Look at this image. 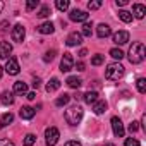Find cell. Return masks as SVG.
Returning a JSON list of instances; mask_svg holds the SVG:
<instances>
[{
	"label": "cell",
	"instance_id": "6da1fadb",
	"mask_svg": "<svg viewBox=\"0 0 146 146\" xmlns=\"http://www.w3.org/2000/svg\"><path fill=\"white\" fill-rule=\"evenodd\" d=\"M83 115H84V110L79 105H72L65 110V120L69 125H78L83 120Z\"/></svg>",
	"mask_w": 146,
	"mask_h": 146
},
{
	"label": "cell",
	"instance_id": "7a4b0ae2",
	"mask_svg": "<svg viewBox=\"0 0 146 146\" xmlns=\"http://www.w3.org/2000/svg\"><path fill=\"white\" fill-rule=\"evenodd\" d=\"M144 57H146L144 45L139 43V41L132 43L131 48H129V62H131V64H141V62L144 60Z\"/></svg>",
	"mask_w": 146,
	"mask_h": 146
},
{
	"label": "cell",
	"instance_id": "3957f363",
	"mask_svg": "<svg viewBox=\"0 0 146 146\" xmlns=\"http://www.w3.org/2000/svg\"><path fill=\"white\" fill-rule=\"evenodd\" d=\"M122 76H124V65L122 64L113 62V64H108L107 65V69H105V78L108 81H119Z\"/></svg>",
	"mask_w": 146,
	"mask_h": 146
},
{
	"label": "cell",
	"instance_id": "277c9868",
	"mask_svg": "<svg viewBox=\"0 0 146 146\" xmlns=\"http://www.w3.org/2000/svg\"><path fill=\"white\" fill-rule=\"evenodd\" d=\"M60 137V132L57 127H46L45 131V141H46V146H55L57 141Z\"/></svg>",
	"mask_w": 146,
	"mask_h": 146
},
{
	"label": "cell",
	"instance_id": "5b68a950",
	"mask_svg": "<svg viewBox=\"0 0 146 146\" xmlns=\"http://www.w3.org/2000/svg\"><path fill=\"white\" fill-rule=\"evenodd\" d=\"M19 62H17V58L16 57H9L7 58V64H5V72L9 76H16V74H19Z\"/></svg>",
	"mask_w": 146,
	"mask_h": 146
},
{
	"label": "cell",
	"instance_id": "8992f818",
	"mask_svg": "<svg viewBox=\"0 0 146 146\" xmlns=\"http://www.w3.org/2000/svg\"><path fill=\"white\" fill-rule=\"evenodd\" d=\"M11 36H12V41H16V43H23V40H24V36H26V29H24V26H23V24H16V26L12 28Z\"/></svg>",
	"mask_w": 146,
	"mask_h": 146
},
{
	"label": "cell",
	"instance_id": "52a82bcc",
	"mask_svg": "<svg viewBox=\"0 0 146 146\" xmlns=\"http://www.w3.org/2000/svg\"><path fill=\"white\" fill-rule=\"evenodd\" d=\"M72 67H74V58H72V55L69 52H65L62 60H60V70L62 72H69V70H72Z\"/></svg>",
	"mask_w": 146,
	"mask_h": 146
},
{
	"label": "cell",
	"instance_id": "ba28073f",
	"mask_svg": "<svg viewBox=\"0 0 146 146\" xmlns=\"http://www.w3.org/2000/svg\"><path fill=\"white\" fill-rule=\"evenodd\" d=\"M88 12H84V11H79V9H74V11H70V14H69V19L70 21H74V23H86L88 21Z\"/></svg>",
	"mask_w": 146,
	"mask_h": 146
},
{
	"label": "cell",
	"instance_id": "9c48e42d",
	"mask_svg": "<svg viewBox=\"0 0 146 146\" xmlns=\"http://www.w3.org/2000/svg\"><path fill=\"white\" fill-rule=\"evenodd\" d=\"M112 131H113V134L117 136V137H124V132H125V129H124V124H122V120L119 119V117H112Z\"/></svg>",
	"mask_w": 146,
	"mask_h": 146
},
{
	"label": "cell",
	"instance_id": "30bf717a",
	"mask_svg": "<svg viewBox=\"0 0 146 146\" xmlns=\"http://www.w3.org/2000/svg\"><path fill=\"white\" fill-rule=\"evenodd\" d=\"M65 43H67V46H78V45H81V43H83V35H81V33H78V31L70 33V35L67 36Z\"/></svg>",
	"mask_w": 146,
	"mask_h": 146
},
{
	"label": "cell",
	"instance_id": "8fae6325",
	"mask_svg": "<svg viewBox=\"0 0 146 146\" xmlns=\"http://www.w3.org/2000/svg\"><path fill=\"white\" fill-rule=\"evenodd\" d=\"M129 41V33L127 31H117L113 35V43L115 45H125Z\"/></svg>",
	"mask_w": 146,
	"mask_h": 146
},
{
	"label": "cell",
	"instance_id": "7c38bea8",
	"mask_svg": "<svg viewBox=\"0 0 146 146\" xmlns=\"http://www.w3.org/2000/svg\"><path fill=\"white\" fill-rule=\"evenodd\" d=\"M12 53V45L9 41H0V58H9Z\"/></svg>",
	"mask_w": 146,
	"mask_h": 146
},
{
	"label": "cell",
	"instance_id": "4fadbf2b",
	"mask_svg": "<svg viewBox=\"0 0 146 146\" xmlns=\"http://www.w3.org/2000/svg\"><path fill=\"white\" fill-rule=\"evenodd\" d=\"M35 113H36V110L33 108V107H21V110H19V115H21V119H24V120H29V119H33L35 117Z\"/></svg>",
	"mask_w": 146,
	"mask_h": 146
},
{
	"label": "cell",
	"instance_id": "5bb4252c",
	"mask_svg": "<svg viewBox=\"0 0 146 146\" xmlns=\"http://www.w3.org/2000/svg\"><path fill=\"white\" fill-rule=\"evenodd\" d=\"M38 33H41V35H52L53 31H55V28H53V23H43V24H40L38 28Z\"/></svg>",
	"mask_w": 146,
	"mask_h": 146
},
{
	"label": "cell",
	"instance_id": "9a60e30c",
	"mask_svg": "<svg viewBox=\"0 0 146 146\" xmlns=\"http://www.w3.org/2000/svg\"><path fill=\"white\" fill-rule=\"evenodd\" d=\"M96 35H98L100 38H107V36L112 35V29H110L108 24H98V28H96Z\"/></svg>",
	"mask_w": 146,
	"mask_h": 146
},
{
	"label": "cell",
	"instance_id": "2e32d148",
	"mask_svg": "<svg viewBox=\"0 0 146 146\" xmlns=\"http://www.w3.org/2000/svg\"><path fill=\"white\" fill-rule=\"evenodd\" d=\"M12 91H14L16 95H26V93H28V84L23 83V81H17V83H14Z\"/></svg>",
	"mask_w": 146,
	"mask_h": 146
},
{
	"label": "cell",
	"instance_id": "e0dca14e",
	"mask_svg": "<svg viewBox=\"0 0 146 146\" xmlns=\"http://www.w3.org/2000/svg\"><path fill=\"white\" fill-rule=\"evenodd\" d=\"M105 110H107V102H103V100H96V102L93 103V112H95L96 115H102Z\"/></svg>",
	"mask_w": 146,
	"mask_h": 146
},
{
	"label": "cell",
	"instance_id": "ac0fdd59",
	"mask_svg": "<svg viewBox=\"0 0 146 146\" xmlns=\"http://www.w3.org/2000/svg\"><path fill=\"white\" fill-rule=\"evenodd\" d=\"M0 102H2V105L9 107V105H12V103H14V95H12L11 91H4V93H2V96H0Z\"/></svg>",
	"mask_w": 146,
	"mask_h": 146
},
{
	"label": "cell",
	"instance_id": "d6986e66",
	"mask_svg": "<svg viewBox=\"0 0 146 146\" xmlns=\"http://www.w3.org/2000/svg\"><path fill=\"white\" fill-rule=\"evenodd\" d=\"M81 84H83V81H81L79 78H76V76H70V78H67V86H70V88L79 90V88H81Z\"/></svg>",
	"mask_w": 146,
	"mask_h": 146
},
{
	"label": "cell",
	"instance_id": "ffe728a7",
	"mask_svg": "<svg viewBox=\"0 0 146 146\" xmlns=\"http://www.w3.org/2000/svg\"><path fill=\"white\" fill-rule=\"evenodd\" d=\"M134 16L137 17V19H143L144 17V14H146V7L143 5V4H134Z\"/></svg>",
	"mask_w": 146,
	"mask_h": 146
},
{
	"label": "cell",
	"instance_id": "44dd1931",
	"mask_svg": "<svg viewBox=\"0 0 146 146\" xmlns=\"http://www.w3.org/2000/svg\"><path fill=\"white\" fill-rule=\"evenodd\" d=\"M83 100H84L88 105H91V103H95V102L98 100V93H96V91H88V93L83 95Z\"/></svg>",
	"mask_w": 146,
	"mask_h": 146
},
{
	"label": "cell",
	"instance_id": "7402d4cb",
	"mask_svg": "<svg viewBox=\"0 0 146 146\" xmlns=\"http://www.w3.org/2000/svg\"><path fill=\"white\" fill-rule=\"evenodd\" d=\"M58 88H60V81H58L57 78H52L50 83L46 84V91H48V93H53V91H57Z\"/></svg>",
	"mask_w": 146,
	"mask_h": 146
},
{
	"label": "cell",
	"instance_id": "603a6c76",
	"mask_svg": "<svg viewBox=\"0 0 146 146\" xmlns=\"http://www.w3.org/2000/svg\"><path fill=\"white\" fill-rule=\"evenodd\" d=\"M12 120H14V115L9 112V113H4L2 117H0V127H5V125H9V124H12Z\"/></svg>",
	"mask_w": 146,
	"mask_h": 146
},
{
	"label": "cell",
	"instance_id": "cb8c5ba5",
	"mask_svg": "<svg viewBox=\"0 0 146 146\" xmlns=\"http://www.w3.org/2000/svg\"><path fill=\"white\" fill-rule=\"evenodd\" d=\"M69 100H70V95H65V93H64L62 96H58V98L55 100V105H57V107H64V105L69 103Z\"/></svg>",
	"mask_w": 146,
	"mask_h": 146
},
{
	"label": "cell",
	"instance_id": "d4e9b609",
	"mask_svg": "<svg viewBox=\"0 0 146 146\" xmlns=\"http://www.w3.org/2000/svg\"><path fill=\"white\" fill-rule=\"evenodd\" d=\"M110 57L115 58V60H120V58H124V52L120 48H112L110 50Z\"/></svg>",
	"mask_w": 146,
	"mask_h": 146
},
{
	"label": "cell",
	"instance_id": "484cf974",
	"mask_svg": "<svg viewBox=\"0 0 146 146\" xmlns=\"http://www.w3.org/2000/svg\"><path fill=\"white\" fill-rule=\"evenodd\" d=\"M55 5H57V9H58V11H62V12H64V11H67V9H69V5H70V4H69V0H57Z\"/></svg>",
	"mask_w": 146,
	"mask_h": 146
},
{
	"label": "cell",
	"instance_id": "4316f807",
	"mask_svg": "<svg viewBox=\"0 0 146 146\" xmlns=\"http://www.w3.org/2000/svg\"><path fill=\"white\" fill-rule=\"evenodd\" d=\"M119 17H120L124 23H131V21H132V14H131L129 11H120V12H119Z\"/></svg>",
	"mask_w": 146,
	"mask_h": 146
},
{
	"label": "cell",
	"instance_id": "83f0119b",
	"mask_svg": "<svg viewBox=\"0 0 146 146\" xmlns=\"http://www.w3.org/2000/svg\"><path fill=\"white\" fill-rule=\"evenodd\" d=\"M136 86H137V91L139 93H146V79L144 78H139L136 81Z\"/></svg>",
	"mask_w": 146,
	"mask_h": 146
},
{
	"label": "cell",
	"instance_id": "f1b7e54d",
	"mask_svg": "<svg viewBox=\"0 0 146 146\" xmlns=\"http://www.w3.org/2000/svg\"><path fill=\"white\" fill-rule=\"evenodd\" d=\"M93 33V24L91 23H84L83 24V36H91Z\"/></svg>",
	"mask_w": 146,
	"mask_h": 146
},
{
	"label": "cell",
	"instance_id": "f546056e",
	"mask_svg": "<svg viewBox=\"0 0 146 146\" xmlns=\"http://www.w3.org/2000/svg\"><path fill=\"white\" fill-rule=\"evenodd\" d=\"M36 143V136L35 134H26L24 137V146H33Z\"/></svg>",
	"mask_w": 146,
	"mask_h": 146
},
{
	"label": "cell",
	"instance_id": "4dcf8cb0",
	"mask_svg": "<svg viewBox=\"0 0 146 146\" xmlns=\"http://www.w3.org/2000/svg\"><path fill=\"white\" fill-rule=\"evenodd\" d=\"M50 14H52L50 7H48V5H43V7L40 9V12H38V17H48Z\"/></svg>",
	"mask_w": 146,
	"mask_h": 146
},
{
	"label": "cell",
	"instance_id": "1f68e13d",
	"mask_svg": "<svg viewBox=\"0 0 146 146\" xmlns=\"http://www.w3.org/2000/svg\"><path fill=\"white\" fill-rule=\"evenodd\" d=\"M103 60H105V57L98 53V55H95V57L91 58V64H93V65H102V64H103Z\"/></svg>",
	"mask_w": 146,
	"mask_h": 146
},
{
	"label": "cell",
	"instance_id": "d6a6232c",
	"mask_svg": "<svg viewBox=\"0 0 146 146\" xmlns=\"http://www.w3.org/2000/svg\"><path fill=\"white\" fill-rule=\"evenodd\" d=\"M38 5H40L38 0H28V2H26V9H28V11H33V9H36Z\"/></svg>",
	"mask_w": 146,
	"mask_h": 146
},
{
	"label": "cell",
	"instance_id": "836d02e7",
	"mask_svg": "<svg viewBox=\"0 0 146 146\" xmlns=\"http://www.w3.org/2000/svg\"><path fill=\"white\" fill-rule=\"evenodd\" d=\"M55 53H57L55 50H48V52L45 53V57H43V60H45V62H52V60L55 58Z\"/></svg>",
	"mask_w": 146,
	"mask_h": 146
},
{
	"label": "cell",
	"instance_id": "e575fe53",
	"mask_svg": "<svg viewBox=\"0 0 146 146\" xmlns=\"http://www.w3.org/2000/svg\"><path fill=\"white\" fill-rule=\"evenodd\" d=\"M102 7V2L100 0H95V2H88V9L90 11H96V9H100Z\"/></svg>",
	"mask_w": 146,
	"mask_h": 146
},
{
	"label": "cell",
	"instance_id": "d590c367",
	"mask_svg": "<svg viewBox=\"0 0 146 146\" xmlns=\"http://www.w3.org/2000/svg\"><path fill=\"white\" fill-rule=\"evenodd\" d=\"M124 146H139V141L136 137H127L125 143H124Z\"/></svg>",
	"mask_w": 146,
	"mask_h": 146
},
{
	"label": "cell",
	"instance_id": "8d00e7d4",
	"mask_svg": "<svg viewBox=\"0 0 146 146\" xmlns=\"http://www.w3.org/2000/svg\"><path fill=\"white\" fill-rule=\"evenodd\" d=\"M137 124H139V122H136V120H132V122L129 124V131H131V132H136V131L139 129V125H137Z\"/></svg>",
	"mask_w": 146,
	"mask_h": 146
},
{
	"label": "cell",
	"instance_id": "74e56055",
	"mask_svg": "<svg viewBox=\"0 0 146 146\" xmlns=\"http://www.w3.org/2000/svg\"><path fill=\"white\" fill-rule=\"evenodd\" d=\"M0 146H16V144L9 139H0Z\"/></svg>",
	"mask_w": 146,
	"mask_h": 146
},
{
	"label": "cell",
	"instance_id": "f35d334b",
	"mask_svg": "<svg viewBox=\"0 0 146 146\" xmlns=\"http://www.w3.org/2000/svg\"><path fill=\"white\" fill-rule=\"evenodd\" d=\"M84 67H86V65H84V62H78V64H76V69H78L79 72H83V70H84Z\"/></svg>",
	"mask_w": 146,
	"mask_h": 146
},
{
	"label": "cell",
	"instance_id": "ab89813d",
	"mask_svg": "<svg viewBox=\"0 0 146 146\" xmlns=\"http://www.w3.org/2000/svg\"><path fill=\"white\" fill-rule=\"evenodd\" d=\"M65 146H81V143L79 141H67Z\"/></svg>",
	"mask_w": 146,
	"mask_h": 146
},
{
	"label": "cell",
	"instance_id": "60d3db41",
	"mask_svg": "<svg viewBox=\"0 0 146 146\" xmlns=\"http://www.w3.org/2000/svg\"><path fill=\"white\" fill-rule=\"evenodd\" d=\"M115 4L119 7H124V5H127V0H115Z\"/></svg>",
	"mask_w": 146,
	"mask_h": 146
},
{
	"label": "cell",
	"instance_id": "b9f144b4",
	"mask_svg": "<svg viewBox=\"0 0 146 146\" xmlns=\"http://www.w3.org/2000/svg\"><path fill=\"white\" fill-rule=\"evenodd\" d=\"M26 98H28V100H35V98H36V93H33V91H31V93H28V95H26Z\"/></svg>",
	"mask_w": 146,
	"mask_h": 146
},
{
	"label": "cell",
	"instance_id": "7bdbcfd3",
	"mask_svg": "<svg viewBox=\"0 0 146 146\" xmlns=\"http://www.w3.org/2000/svg\"><path fill=\"white\" fill-rule=\"evenodd\" d=\"M40 83H41L40 79H35V81H33V88H36V90H38V88H40Z\"/></svg>",
	"mask_w": 146,
	"mask_h": 146
},
{
	"label": "cell",
	"instance_id": "ee69618b",
	"mask_svg": "<svg viewBox=\"0 0 146 146\" xmlns=\"http://www.w3.org/2000/svg\"><path fill=\"white\" fill-rule=\"evenodd\" d=\"M86 55H88V50H86V48H83V50L79 52V57H86Z\"/></svg>",
	"mask_w": 146,
	"mask_h": 146
},
{
	"label": "cell",
	"instance_id": "f6af8a7d",
	"mask_svg": "<svg viewBox=\"0 0 146 146\" xmlns=\"http://www.w3.org/2000/svg\"><path fill=\"white\" fill-rule=\"evenodd\" d=\"M81 98H83V95H81V93H76V95H74V100H81Z\"/></svg>",
	"mask_w": 146,
	"mask_h": 146
},
{
	"label": "cell",
	"instance_id": "bcb514c9",
	"mask_svg": "<svg viewBox=\"0 0 146 146\" xmlns=\"http://www.w3.org/2000/svg\"><path fill=\"white\" fill-rule=\"evenodd\" d=\"M4 7H5V4L2 2V0H0V12H2V11H4Z\"/></svg>",
	"mask_w": 146,
	"mask_h": 146
},
{
	"label": "cell",
	"instance_id": "7dc6e473",
	"mask_svg": "<svg viewBox=\"0 0 146 146\" xmlns=\"http://www.w3.org/2000/svg\"><path fill=\"white\" fill-rule=\"evenodd\" d=\"M2 74H4V69H2V67H0V78H2Z\"/></svg>",
	"mask_w": 146,
	"mask_h": 146
},
{
	"label": "cell",
	"instance_id": "c3c4849f",
	"mask_svg": "<svg viewBox=\"0 0 146 146\" xmlns=\"http://www.w3.org/2000/svg\"><path fill=\"white\" fill-rule=\"evenodd\" d=\"M103 146H115V144H112V143H107V144H103Z\"/></svg>",
	"mask_w": 146,
	"mask_h": 146
}]
</instances>
